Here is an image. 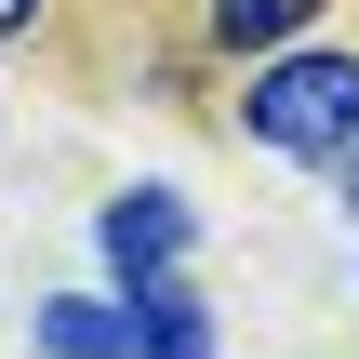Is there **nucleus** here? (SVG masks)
<instances>
[{
	"label": "nucleus",
	"instance_id": "f257e3e1",
	"mask_svg": "<svg viewBox=\"0 0 359 359\" xmlns=\"http://www.w3.org/2000/svg\"><path fill=\"white\" fill-rule=\"evenodd\" d=\"M240 133L280 147V160H333V147L359 133V53H333V40H280V53H253V80H240Z\"/></svg>",
	"mask_w": 359,
	"mask_h": 359
},
{
	"label": "nucleus",
	"instance_id": "f03ea898",
	"mask_svg": "<svg viewBox=\"0 0 359 359\" xmlns=\"http://www.w3.org/2000/svg\"><path fill=\"white\" fill-rule=\"evenodd\" d=\"M93 253H107V280H120V293H133V280H160V266H187V253H200L187 187H120V200H93Z\"/></svg>",
	"mask_w": 359,
	"mask_h": 359
},
{
	"label": "nucleus",
	"instance_id": "7ed1b4c3",
	"mask_svg": "<svg viewBox=\"0 0 359 359\" xmlns=\"http://www.w3.org/2000/svg\"><path fill=\"white\" fill-rule=\"evenodd\" d=\"M27 346L40 359H133V293H53L27 320Z\"/></svg>",
	"mask_w": 359,
	"mask_h": 359
},
{
	"label": "nucleus",
	"instance_id": "20e7f679",
	"mask_svg": "<svg viewBox=\"0 0 359 359\" xmlns=\"http://www.w3.org/2000/svg\"><path fill=\"white\" fill-rule=\"evenodd\" d=\"M133 359H213V306L187 293V266L133 280Z\"/></svg>",
	"mask_w": 359,
	"mask_h": 359
},
{
	"label": "nucleus",
	"instance_id": "39448f33",
	"mask_svg": "<svg viewBox=\"0 0 359 359\" xmlns=\"http://www.w3.org/2000/svg\"><path fill=\"white\" fill-rule=\"evenodd\" d=\"M320 27V0H213V40L226 53H280V40H306Z\"/></svg>",
	"mask_w": 359,
	"mask_h": 359
},
{
	"label": "nucleus",
	"instance_id": "423d86ee",
	"mask_svg": "<svg viewBox=\"0 0 359 359\" xmlns=\"http://www.w3.org/2000/svg\"><path fill=\"white\" fill-rule=\"evenodd\" d=\"M320 173H333V187H346V200H359V133H346V147H333V160H320Z\"/></svg>",
	"mask_w": 359,
	"mask_h": 359
},
{
	"label": "nucleus",
	"instance_id": "0eeeda50",
	"mask_svg": "<svg viewBox=\"0 0 359 359\" xmlns=\"http://www.w3.org/2000/svg\"><path fill=\"white\" fill-rule=\"evenodd\" d=\"M13 27H40V0H0V40H13Z\"/></svg>",
	"mask_w": 359,
	"mask_h": 359
}]
</instances>
